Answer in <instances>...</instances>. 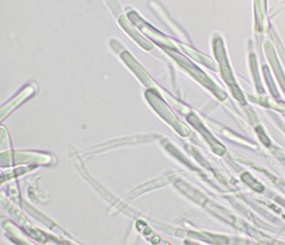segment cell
<instances>
[{"label":"cell","instance_id":"1","mask_svg":"<svg viewBox=\"0 0 285 245\" xmlns=\"http://www.w3.org/2000/svg\"><path fill=\"white\" fill-rule=\"evenodd\" d=\"M242 176L246 178V180L243 179V180H245L246 183L249 184L253 189L256 190L257 191H262V190H263V188H262V186H261L260 183H258V182H257L256 180H255L253 177L250 176L249 174H245Z\"/></svg>","mask_w":285,"mask_h":245}]
</instances>
